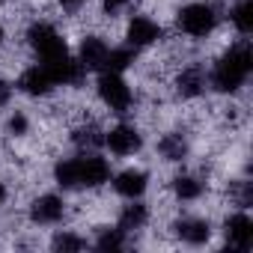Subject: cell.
I'll return each mask as SVG.
<instances>
[{
    "mask_svg": "<svg viewBox=\"0 0 253 253\" xmlns=\"http://www.w3.org/2000/svg\"><path fill=\"white\" fill-rule=\"evenodd\" d=\"M206 78H209V95L235 98L250 92V78H253L250 39L229 36L211 57H206Z\"/></svg>",
    "mask_w": 253,
    "mask_h": 253,
    "instance_id": "6da1fadb",
    "label": "cell"
},
{
    "mask_svg": "<svg viewBox=\"0 0 253 253\" xmlns=\"http://www.w3.org/2000/svg\"><path fill=\"white\" fill-rule=\"evenodd\" d=\"M167 27L173 36L200 51L223 30V0H179L167 18Z\"/></svg>",
    "mask_w": 253,
    "mask_h": 253,
    "instance_id": "7a4b0ae2",
    "label": "cell"
},
{
    "mask_svg": "<svg viewBox=\"0 0 253 253\" xmlns=\"http://www.w3.org/2000/svg\"><path fill=\"white\" fill-rule=\"evenodd\" d=\"M89 98L104 116H134L140 104V89L131 75L122 72H98L89 75Z\"/></svg>",
    "mask_w": 253,
    "mask_h": 253,
    "instance_id": "3957f363",
    "label": "cell"
},
{
    "mask_svg": "<svg viewBox=\"0 0 253 253\" xmlns=\"http://www.w3.org/2000/svg\"><path fill=\"white\" fill-rule=\"evenodd\" d=\"M101 152L113 164L125 161H143L149 152V131L134 119V116H113L104 125L101 134Z\"/></svg>",
    "mask_w": 253,
    "mask_h": 253,
    "instance_id": "277c9868",
    "label": "cell"
},
{
    "mask_svg": "<svg viewBox=\"0 0 253 253\" xmlns=\"http://www.w3.org/2000/svg\"><path fill=\"white\" fill-rule=\"evenodd\" d=\"M164 232L173 241V247H191V250H214L217 241V226L214 214L206 209H176L164 220Z\"/></svg>",
    "mask_w": 253,
    "mask_h": 253,
    "instance_id": "5b68a950",
    "label": "cell"
},
{
    "mask_svg": "<svg viewBox=\"0 0 253 253\" xmlns=\"http://www.w3.org/2000/svg\"><path fill=\"white\" fill-rule=\"evenodd\" d=\"M21 211H24V223L39 229V232H48L54 226H63L72 220V197L57 191L54 185H45V188H36L24 203H21Z\"/></svg>",
    "mask_w": 253,
    "mask_h": 253,
    "instance_id": "8992f818",
    "label": "cell"
},
{
    "mask_svg": "<svg viewBox=\"0 0 253 253\" xmlns=\"http://www.w3.org/2000/svg\"><path fill=\"white\" fill-rule=\"evenodd\" d=\"M170 27L164 18L146 12V9H131V12H125L119 18V27H116V39L122 45H128L134 48L137 54H146L152 48H158L164 39H167Z\"/></svg>",
    "mask_w": 253,
    "mask_h": 253,
    "instance_id": "52a82bcc",
    "label": "cell"
},
{
    "mask_svg": "<svg viewBox=\"0 0 253 253\" xmlns=\"http://www.w3.org/2000/svg\"><path fill=\"white\" fill-rule=\"evenodd\" d=\"M158 182V170L143 158V161H125L113 167V176L107 182V194L119 203L128 200H146L155 191Z\"/></svg>",
    "mask_w": 253,
    "mask_h": 253,
    "instance_id": "ba28073f",
    "label": "cell"
},
{
    "mask_svg": "<svg viewBox=\"0 0 253 253\" xmlns=\"http://www.w3.org/2000/svg\"><path fill=\"white\" fill-rule=\"evenodd\" d=\"M217 241L214 250L250 253L253 250V214L250 209H220L214 217Z\"/></svg>",
    "mask_w": 253,
    "mask_h": 253,
    "instance_id": "9c48e42d",
    "label": "cell"
},
{
    "mask_svg": "<svg viewBox=\"0 0 253 253\" xmlns=\"http://www.w3.org/2000/svg\"><path fill=\"white\" fill-rule=\"evenodd\" d=\"M45 250L54 253H81V250H92L89 247V229L78 220H69L63 226H54L45 232Z\"/></svg>",
    "mask_w": 253,
    "mask_h": 253,
    "instance_id": "30bf717a",
    "label": "cell"
},
{
    "mask_svg": "<svg viewBox=\"0 0 253 253\" xmlns=\"http://www.w3.org/2000/svg\"><path fill=\"white\" fill-rule=\"evenodd\" d=\"M223 27L235 39H250L253 33L250 0H223Z\"/></svg>",
    "mask_w": 253,
    "mask_h": 253,
    "instance_id": "8fae6325",
    "label": "cell"
},
{
    "mask_svg": "<svg viewBox=\"0 0 253 253\" xmlns=\"http://www.w3.org/2000/svg\"><path fill=\"white\" fill-rule=\"evenodd\" d=\"M12 206H21L18 203V197H15V185L0 173V211H6V209H12Z\"/></svg>",
    "mask_w": 253,
    "mask_h": 253,
    "instance_id": "7c38bea8",
    "label": "cell"
},
{
    "mask_svg": "<svg viewBox=\"0 0 253 253\" xmlns=\"http://www.w3.org/2000/svg\"><path fill=\"white\" fill-rule=\"evenodd\" d=\"M9 42H12V30H9V24L3 18H0V51H3Z\"/></svg>",
    "mask_w": 253,
    "mask_h": 253,
    "instance_id": "4fadbf2b",
    "label": "cell"
}]
</instances>
